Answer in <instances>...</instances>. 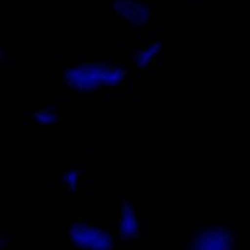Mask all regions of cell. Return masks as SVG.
<instances>
[{"mask_svg":"<svg viewBox=\"0 0 250 250\" xmlns=\"http://www.w3.org/2000/svg\"><path fill=\"white\" fill-rule=\"evenodd\" d=\"M114 15L132 29H144L152 21V9L146 0H112Z\"/></svg>","mask_w":250,"mask_h":250,"instance_id":"277c9868","label":"cell"},{"mask_svg":"<svg viewBox=\"0 0 250 250\" xmlns=\"http://www.w3.org/2000/svg\"><path fill=\"white\" fill-rule=\"evenodd\" d=\"M117 231H118V236L125 242H131L140 236L141 220H140V216H138L134 204L129 201H124L121 206Z\"/></svg>","mask_w":250,"mask_h":250,"instance_id":"5b68a950","label":"cell"},{"mask_svg":"<svg viewBox=\"0 0 250 250\" xmlns=\"http://www.w3.org/2000/svg\"><path fill=\"white\" fill-rule=\"evenodd\" d=\"M68 89L79 95H91L123 86L128 79V69L112 61H81L66 66L62 74Z\"/></svg>","mask_w":250,"mask_h":250,"instance_id":"6da1fadb","label":"cell"},{"mask_svg":"<svg viewBox=\"0 0 250 250\" xmlns=\"http://www.w3.org/2000/svg\"><path fill=\"white\" fill-rule=\"evenodd\" d=\"M82 180H83V174H82V171H81L79 168H76V167H71V168L65 170V171L62 173V175H61L62 184L65 186L66 190H69V191H72V193H75L76 190L81 187Z\"/></svg>","mask_w":250,"mask_h":250,"instance_id":"ba28073f","label":"cell"},{"mask_svg":"<svg viewBox=\"0 0 250 250\" xmlns=\"http://www.w3.org/2000/svg\"><path fill=\"white\" fill-rule=\"evenodd\" d=\"M163 50V45L160 41H151L140 46L132 55V62L138 69H150L157 62Z\"/></svg>","mask_w":250,"mask_h":250,"instance_id":"8992f818","label":"cell"},{"mask_svg":"<svg viewBox=\"0 0 250 250\" xmlns=\"http://www.w3.org/2000/svg\"><path fill=\"white\" fill-rule=\"evenodd\" d=\"M32 121L41 126H52L59 121V112L55 106L45 105L32 112Z\"/></svg>","mask_w":250,"mask_h":250,"instance_id":"52a82bcc","label":"cell"},{"mask_svg":"<svg viewBox=\"0 0 250 250\" xmlns=\"http://www.w3.org/2000/svg\"><path fill=\"white\" fill-rule=\"evenodd\" d=\"M234 246L233 231L220 225L203 226L193 233L188 242V250H234Z\"/></svg>","mask_w":250,"mask_h":250,"instance_id":"3957f363","label":"cell"},{"mask_svg":"<svg viewBox=\"0 0 250 250\" xmlns=\"http://www.w3.org/2000/svg\"><path fill=\"white\" fill-rule=\"evenodd\" d=\"M68 237L78 250H114V234L100 225L89 222H75L69 226Z\"/></svg>","mask_w":250,"mask_h":250,"instance_id":"7a4b0ae2","label":"cell"},{"mask_svg":"<svg viewBox=\"0 0 250 250\" xmlns=\"http://www.w3.org/2000/svg\"><path fill=\"white\" fill-rule=\"evenodd\" d=\"M0 61H1V62H6V61H7V53H6V50L4 49L0 50Z\"/></svg>","mask_w":250,"mask_h":250,"instance_id":"30bf717a","label":"cell"},{"mask_svg":"<svg viewBox=\"0 0 250 250\" xmlns=\"http://www.w3.org/2000/svg\"><path fill=\"white\" fill-rule=\"evenodd\" d=\"M9 243H10L9 236H7L6 233L0 234V249H6V248L9 246Z\"/></svg>","mask_w":250,"mask_h":250,"instance_id":"9c48e42d","label":"cell"}]
</instances>
